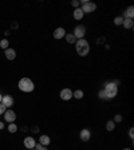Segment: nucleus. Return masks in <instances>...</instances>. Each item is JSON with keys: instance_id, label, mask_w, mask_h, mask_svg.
I'll return each instance as SVG.
<instances>
[{"instance_id": "c756f323", "label": "nucleus", "mask_w": 134, "mask_h": 150, "mask_svg": "<svg viewBox=\"0 0 134 150\" xmlns=\"http://www.w3.org/2000/svg\"><path fill=\"white\" fill-rule=\"evenodd\" d=\"M1 129H4V122H0V130Z\"/></svg>"}, {"instance_id": "ddd939ff", "label": "nucleus", "mask_w": 134, "mask_h": 150, "mask_svg": "<svg viewBox=\"0 0 134 150\" xmlns=\"http://www.w3.org/2000/svg\"><path fill=\"white\" fill-rule=\"evenodd\" d=\"M39 143H40L42 146H47V145H50V143H51L50 137H48V135H46V134L40 135V138H39Z\"/></svg>"}, {"instance_id": "20e7f679", "label": "nucleus", "mask_w": 134, "mask_h": 150, "mask_svg": "<svg viewBox=\"0 0 134 150\" xmlns=\"http://www.w3.org/2000/svg\"><path fill=\"white\" fill-rule=\"evenodd\" d=\"M80 10L83 11V14H90V12H94L97 10V4L91 3V1H86V3H83Z\"/></svg>"}, {"instance_id": "aec40b11", "label": "nucleus", "mask_w": 134, "mask_h": 150, "mask_svg": "<svg viewBox=\"0 0 134 150\" xmlns=\"http://www.w3.org/2000/svg\"><path fill=\"white\" fill-rule=\"evenodd\" d=\"M8 131H10V133H16V131H18V126H16L15 123H10V125H8Z\"/></svg>"}, {"instance_id": "7c9ffc66", "label": "nucleus", "mask_w": 134, "mask_h": 150, "mask_svg": "<svg viewBox=\"0 0 134 150\" xmlns=\"http://www.w3.org/2000/svg\"><path fill=\"white\" fill-rule=\"evenodd\" d=\"M1 99H3V95L0 94V103H1Z\"/></svg>"}, {"instance_id": "393cba45", "label": "nucleus", "mask_w": 134, "mask_h": 150, "mask_svg": "<svg viewBox=\"0 0 134 150\" xmlns=\"http://www.w3.org/2000/svg\"><path fill=\"white\" fill-rule=\"evenodd\" d=\"M34 149H35V150H47V147H46V146H42L40 143H36Z\"/></svg>"}, {"instance_id": "4468645a", "label": "nucleus", "mask_w": 134, "mask_h": 150, "mask_svg": "<svg viewBox=\"0 0 134 150\" xmlns=\"http://www.w3.org/2000/svg\"><path fill=\"white\" fill-rule=\"evenodd\" d=\"M122 26L126 30H130V28H133V26H134V22H133V19H129V18H123V23H122Z\"/></svg>"}, {"instance_id": "b1692460", "label": "nucleus", "mask_w": 134, "mask_h": 150, "mask_svg": "<svg viewBox=\"0 0 134 150\" xmlns=\"http://www.w3.org/2000/svg\"><path fill=\"white\" fill-rule=\"evenodd\" d=\"M121 121H122V115H121V114H115V115H114V121H113V122L119 123Z\"/></svg>"}, {"instance_id": "9d476101", "label": "nucleus", "mask_w": 134, "mask_h": 150, "mask_svg": "<svg viewBox=\"0 0 134 150\" xmlns=\"http://www.w3.org/2000/svg\"><path fill=\"white\" fill-rule=\"evenodd\" d=\"M35 145H36V141H35L32 137H26V138H24V146H26L28 150L34 149Z\"/></svg>"}, {"instance_id": "c85d7f7f", "label": "nucleus", "mask_w": 134, "mask_h": 150, "mask_svg": "<svg viewBox=\"0 0 134 150\" xmlns=\"http://www.w3.org/2000/svg\"><path fill=\"white\" fill-rule=\"evenodd\" d=\"M129 137H130L131 139L134 138V127H130V130H129Z\"/></svg>"}, {"instance_id": "dca6fc26", "label": "nucleus", "mask_w": 134, "mask_h": 150, "mask_svg": "<svg viewBox=\"0 0 134 150\" xmlns=\"http://www.w3.org/2000/svg\"><path fill=\"white\" fill-rule=\"evenodd\" d=\"M66 40H67V43H70V44H75L77 43L78 39L74 36V34H66Z\"/></svg>"}, {"instance_id": "4be33fe9", "label": "nucleus", "mask_w": 134, "mask_h": 150, "mask_svg": "<svg viewBox=\"0 0 134 150\" xmlns=\"http://www.w3.org/2000/svg\"><path fill=\"white\" fill-rule=\"evenodd\" d=\"M8 44H10V43H8V39H1V42H0V47H1V48L7 50Z\"/></svg>"}, {"instance_id": "473e14b6", "label": "nucleus", "mask_w": 134, "mask_h": 150, "mask_svg": "<svg viewBox=\"0 0 134 150\" xmlns=\"http://www.w3.org/2000/svg\"><path fill=\"white\" fill-rule=\"evenodd\" d=\"M30 150H35V149H30Z\"/></svg>"}, {"instance_id": "423d86ee", "label": "nucleus", "mask_w": 134, "mask_h": 150, "mask_svg": "<svg viewBox=\"0 0 134 150\" xmlns=\"http://www.w3.org/2000/svg\"><path fill=\"white\" fill-rule=\"evenodd\" d=\"M15 119H16L15 111H12V110H5V113H4V121L8 123H14Z\"/></svg>"}, {"instance_id": "412c9836", "label": "nucleus", "mask_w": 134, "mask_h": 150, "mask_svg": "<svg viewBox=\"0 0 134 150\" xmlns=\"http://www.w3.org/2000/svg\"><path fill=\"white\" fill-rule=\"evenodd\" d=\"M123 23V16H117L114 19V24L115 26H122Z\"/></svg>"}, {"instance_id": "a211bd4d", "label": "nucleus", "mask_w": 134, "mask_h": 150, "mask_svg": "<svg viewBox=\"0 0 134 150\" xmlns=\"http://www.w3.org/2000/svg\"><path fill=\"white\" fill-rule=\"evenodd\" d=\"M83 91H82V90H75V91L73 92V96L74 98H77V99H82V98H83Z\"/></svg>"}, {"instance_id": "5701e85b", "label": "nucleus", "mask_w": 134, "mask_h": 150, "mask_svg": "<svg viewBox=\"0 0 134 150\" xmlns=\"http://www.w3.org/2000/svg\"><path fill=\"white\" fill-rule=\"evenodd\" d=\"M98 96H99V99H107V96H106V92H105V90H101V91L98 92Z\"/></svg>"}, {"instance_id": "2eb2a0df", "label": "nucleus", "mask_w": 134, "mask_h": 150, "mask_svg": "<svg viewBox=\"0 0 134 150\" xmlns=\"http://www.w3.org/2000/svg\"><path fill=\"white\" fill-rule=\"evenodd\" d=\"M83 11H82V10H80V8H77V10H75V11L73 12V16H74V19L75 20H82L83 19Z\"/></svg>"}, {"instance_id": "f8f14e48", "label": "nucleus", "mask_w": 134, "mask_h": 150, "mask_svg": "<svg viewBox=\"0 0 134 150\" xmlns=\"http://www.w3.org/2000/svg\"><path fill=\"white\" fill-rule=\"evenodd\" d=\"M1 103L5 106V107H11L12 105H14V98L11 95H4L3 99H1Z\"/></svg>"}, {"instance_id": "f03ea898", "label": "nucleus", "mask_w": 134, "mask_h": 150, "mask_svg": "<svg viewBox=\"0 0 134 150\" xmlns=\"http://www.w3.org/2000/svg\"><path fill=\"white\" fill-rule=\"evenodd\" d=\"M18 86H19V89L23 92H31V91H34L35 89L34 82L31 81L30 78H22L19 81V83H18Z\"/></svg>"}, {"instance_id": "0eeeda50", "label": "nucleus", "mask_w": 134, "mask_h": 150, "mask_svg": "<svg viewBox=\"0 0 134 150\" xmlns=\"http://www.w3.org/2000/svg\"><path fill=\"white\" fill-rule=\"evenodd\" d=\"M59 95H61L62 100H70L71 98H73V91H71L70 89H63Z\"/></svg>"}, {"instance_id": "6ab92c4d", "label": "nucleus", "mask_w": 134, "mask_h": 150, "mask_svg": "<svg viewBox=\"0 0 134 150\" xmlns=\"http://www.w3.org/2000/svg\"><path fill=\"white\" fill-rule=\"evenodd\" d=\"M106 129H107V131H113L115 129V122H113V121H107Z\"/></svg>"}, {"instance_id": "bb28decb", "label": "nucleus", "mask_w": 134, "mask_h": 150, "mask_svg": "<svg viewBox=\"0 0 134 150\" xmlns=\"http://www.w3.org/2000/svg\"><path fill=\"white\" fill-rule=\"evenodd\" d=\"M5 110H7V107H5L3 103H0V114H4V113H5Z\"/></svg>"}, {"instance_id": "39448f33", "label": "nucleus", "mask_w": 134, "mask_h": 150, "mask_svg": "<svg viewBox=\"0 0 134 150\" xmlns=\"http://www.w3.org/2000/svg\"><path fill=\"white\" fill-rule=\"evenodd\" d=\"M84 35H86V27L82 26V24L77 26L75 30H74V36L77 39H84Z\"/></svg>"}, {"instance_id": "7ed1b4c3", "label": "nucleus", "mask_w": 134, "mask_h": 150, "mask_svg": "<svg viewBox=\"0 0 134 150\" xmlns=\"http://www.w3.org/2000/svg\"><path fill=\"white\" fill-rule=\"evenodd\" d=\"M105 92H106V96L107 99H111V98H115L117 94H118V87L115 85L114 82H110V83H106L105 86Z\"/></svg>"}, {"instance_id": "a878e982", "label": "nucleus", "mask_w": 134, "mask_h": 150, "mask_svg": "<svg viewBox=\"0 0 134 150\" xmlns=\"http://www.w3.org/2000/svg\"><path fill=\"white\" fill-rule=\"evenodd\" d=\"M79 4H80V1H78V0H73V1H71V5H73L75 10H77V8H79Z\"/></svg>"}, {"instance_id": "1a4fd4ad", "label": "nucleus", "mask_w": 134, "mask_h": 150, "mask_svg": "<svg viewBox=\"0 0 134 150\" xmlns=\"http://www.w3.org/2000/svg\"><path fill=\"white\" fill-rule=\"evenodd\" d=\"M79 137H80V139H82L83 142H87L88 139L91 138V131L88 130V129H83V130H80Z\"/></svg>"}, {"instance_id": "cd10ccee", "label": "nucleus", "mask_w": 134, "mask_h": 150, "mask_svg": "<svg viewBox=\"0 0 134 150\" xmlns=\"http://www.w3.org/2000/svg\"><path fill=\"white\" fill-rule=\"evenodd\" d=\"M105 42H106V39H105V36H102V38H99L98 40H97V43H98V44H103Z\"/></svg>"}, {"instance_id": "9b49d317", "label": "nucleus", "mask_w": 134, "mask_h": 150, "mask_svg": "<svg viewBox=\"0 0 134 150\" xmlns=\"http://www.w3.org/2000/svg\"><path fill=\"white\" fill-rule=\"evenodd\" d=\"M4 54H5V58H7L8 60H14V59L16 58V51L14 50V48H10V47L4 51Z\"/></svg>"}, {"instance_id": "f3484780", "label": "nucleus", "mask_w": 134, "mask_h": 150, "mask_svg": "<svg viewBox=\"0 0 134 150\" xmlns=\"http://www.w3.org/2000/svg\"><path fill=\"white\" fill-rule=\"evenodd\" d=\"M133 16H134V7H133V5H130V7H129L126 11H125V18L133 19Z\"/></svg>"}, {"instance_id": "2f4dec72", "label": "nucleus", "mask_w": 134, "mask_h": 150, "mask_svg": "<svg viewBox=\"0 0 134 150\" xmlns=\"http://www.w3.org/2000/svg\"><path fill=\"white\" fill-rule=\"evenodd\" d=\"M123 150H131V149H129V147H126V149H123Z\"/></svg>"}, {"instance_id": "f257e3e1", "label": "nucleus", "mask_w": 134, "mask_h": 150, "mask_svg": "<svg viewBox=\"0 0 134 150\" xmlns=\"http://www.w3.org/2000/svg\"><path fill=\"white\" fill-rule=\"evenodd\" d=\"M75 48H77L78 55H80V56H86L90 51V46L86 39H78L75 43Z\"/></svg>"}, {"instance_id": "6e6552de", "label": "nucleus", "mask_w": 134, "mask_h": 150, "mask_svg": "<svg viewBox=\"0 0 134 150\" xmlns=\"http://www.w3.org/2000/svg\"><path fill=\"white\" fill-rule=\"evenodd\" d=\"M66 36V30L63 27H58L56 30L54 31V38L58 39V40H61Z\"/></svg>"}]
</instances>
